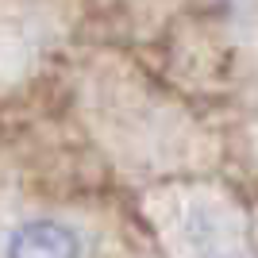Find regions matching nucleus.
Masks as SVG:
<instances>
[{
  "instance_id": "nucleus-1",
  "label": "nucleus",
  "mask_w": 258,
  "mask_h": 258,
  "mask_svg": "<svg viewBox=\"0 0 258 258\" xmlns=\"http://www.w3.org/2000/svg\"><path fill=\"white\" fill-rule=\"evenodd\" d=\"M8 258H81V243L54 220H31L8 239Z\"/></svg>"
}]
</instances>
